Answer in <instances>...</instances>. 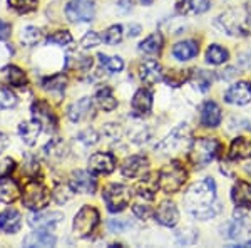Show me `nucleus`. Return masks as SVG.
<instances>
[{
  "label": "nucleus",
  "mask_w": 251,
  "mask_h": 248,
  "mask_svg": "<svg viewBox=\"0 0 251 248\" xmlns=\"http://www.w3.org/2000/svg\"><path fill=\"white\" fill-rule=\"evenodd\" d=\"M66 86H67V77L64 74H55L42 81V87L46 89V91L57 92V94H62V92L66 91Z\"/></svg>",
  "instance_id": "f704fd0d"
},
{
  "label": "nucleus",
  "mask_w": 251,
  "mask_h": 248,
  "mask_svg": "<svg viewBox=\"0 0 251 248\" xmlns=\"http://www.w3.org/2000/svg\"><path fill=\"white\" fill-rule=\"evenodd\" d=\"M55 245V237L47 231L40 230L34 231V233H29L25 238H24V247L27 248H34V247H54Z\"/></svg>",
  "instance_id": "cd10ccee"
},
{
  "label": "nucleus",
  "mask_w": 251,
  "mask_h": 248,
  "mask_svg": "<svg viewBox=\"0 0 251 248\" xmlns=\"http://www.w3.org/2000/svg\"><path fill=\"white\" fill-rule=\"evenodd\" d=\"M44 153H46L47 158L50 160H60V158L66 156V144L60 139H52L46 148H44Z\"/></svg>",
  "instance_id": "a19ab883"
},
{
  "label": "nucleus",
  "mask_w": 251,
  "mask_h": 248,
  "mask_svg": "<svg viewBox=\"0 0 251 248\" xmlns=\"http://www.w3.org/2000/svg\"><path fill=\"white\" fill-rule=\"evenodd\" d=\"M119 3H121V9H123L124 12L132 9V0H119Z\"/></svg>",
  "instance_id": "5fc2aeb1"
},
{
  "label": "nucleus",
  "mask_w": 251,
  "mask_h": 248,
  "mask_svg": "<svg viewBox=\"0 0 251 248\" xmlns=\"http://www.w3.org/2000/svg\"><path fill=\"white\" fill-rule=\"evenodd\" d=\"M9 7H12L14 10H17L19 14H29L37 9L39 0H7Z\"/></svg>",
  "instance_id": "79ce46f5"
},
{
  "label": "nucleus",
  "mask_w": 251,
  "mask_h": 248,
  "mask_svg": "<svg viewBox=\"0 0 251 248\" xmlns=\"http://www.w3.org/2000/svg\"><path fill=\"white\" fill-rule=\"evenodd\" d=\"M221 123V109L214 101H206L201 108V124L204 128H216Z\"/></svg>",
  "instance_id": "aec40b11"
},
{
  "label": "nucleus",
  "mask_w": 251,
  "mask_h": 248,
  "mask_svg": "<svg viewBox=\"0 0 251 248\" xmlns=\"http://www.w3.org/2000/svg\"><path fill=\"white\" fill-rule=\"evenodd\" d=\"M66 67L69 71H80V72H87L92 67V59L86 57V55H69Z\"/></svg>",
  "instance_id": "c9c22d12"
},
{
  "label": "nucleus",
  "mask_w": 251,
  "mask_h": 248,
  "mask_svg": "<svg viewBox=\"0 0 251 248\" xmlns=\"http://www.w3.org/2000/svg\"><path fill=\"white\" fill-rule=\"evenodd\" d=\"M163 67H161L159 62H156V60H143V62L139 64V77L141 81L146 84H149V86H152V84L159 83V81H163Z\"/></svg>",
  "instance_id": "ddd939ff"
},
{
  "label": "nucleus",
  "mask_w": 251,
  "mask_h": 248,
  "mask_svg": "<svg viewBox=\"0 0 251 248\" xmlns=\"http://www.w3.org/2000/svg\"><path fill=\"white\" fill-rule=\"evenodd\" d=\"M221 144L216 138H198L191 143L189 148V161L194 168H204L218 156Z\"/></svg>",
  "instance_id": "f03ea898"
},
{
  "label": "nucleus",
  "mask_w": 251,
  "mask_h": 248,
  "mask_svg": "<svg viewBox=\"0 0 251 248\" xmlns=\"http://www.w3.org/2000/svg\"><path fill=\"white\" fill-rule=\"evenodd\" d=\"M251 158V141L245 136H238L229 146V160H246Z\"/></svg>",
  "instance_id": "393cba45"
},
{
  "label": "nucleus",
  "mask_w": 251,
  "mask_h": 248,
  "mask_svg": "<svg viewBox=\"0 0 251 248\" xmlns=\"http://www.w3.org/2000/svg\"><path fill=\"white\" fill-rule=\"evenodd\" d=\"M141 2H144V3H151L152 0H141Z\"/></svg>",
  "instance_id": "4d7b16f0"
},
{
  "label": "nucleus",
  "mask_w": 251,
  "mask_h": 248,
  "mask_svg": "<svg viewBox=\"0 0 251 248\" xmlns=\"http://www.w3.org/2000/svg\"><path fill=\"white\" fill-rule=\"evenodd\" d=\"M132 191L126 185H109L102 191V200L106 201L107 210L111 213H119L127 208L131 203Z\"/></svg>",
  "instance_id": "39448f33"
},
{
  "label": "nucleus",
  "mask_w": 251,
  "mask_h": 248,
  "mask_svg": "<svg viewBox=\"0 0 251 248\" xmlns=\"http://www.w3.org/2000/svg\"><path fill=\"white\" fill-rule=\"evenodd\" d=\"M40 133H42V124L35 119L27 121V123H22L19 126V134L27 146H34L37 143V138Z\"/></svg>",
  "instance_id": "5701e85b"
},
{
  "label": "nucleus",
  "mask_w": 251,
  "mask_h": 248,
  "mask_svg": "<svg viewBox=\"0 0 251 248\" xmlns=\"http://www.w3.org/2000/svg\"><path fill=\"white\" fill-rule=\"evenodd\" d=\"M97 59H99V62H100V66H104L107 69L109 72H121L124 69V60L119 57V55H114V57H109V55L106 54H97Z\"/></svg>",
  "instance_id": "58836bf2"
},
{
  "label": "nucleus",
  "mask_w": 251,
  "mask_h": 248,
  "mask_svg": "<svg viewBox=\"0 0 251 248\" xmlns=\"http://www.w3.org/2000/svg\"><path fill=\"white\" fill-rule=\"evenodd\" d=\"M96 15L94 0H71L66 5V17L71 22H91Z\"/></svg>",
  "instance_id": "6e6552de"
},
{
  "label": "nucleus",
  "mask_w": 251,
  "mask_h": 248,
  "mask_svg": "<svg viewBox=\"0 0 251 248\" xmlns=\"http://www.w3.org/2000/svg\"><path fill=\"white\" fill-rule=\"evenodd\" d=\"M225 101L228 104H234V106H245L251 103V83L241 81V83L233 84L225 92Z\"/></svg>",
  "instance_id": "9b49d317"
},
{
  "label": "nucleus",
  "mask_w": 251,
  "mask_h": 248,
  "mask_svg": "<svg viewBox=\"0 0 251 248\" xmlns=\"http://www.w3.org/2000/svg\"><path fill=\"white\" fill-rule=\"evenodd\" d=\"M97 225H99V211L94 206L86 205L75 215L74 223H72V230H74L75 237L86 238L89 235H92V231L96 230Z\"/></svg>",
  "instance_id": "423d86ee"
},
{
  "label": "nucleus",
  "mask_w": 251,
  "mask_h": 248,
  "mask_svg": "<svg viewBox=\"0 0 251 248\" xmlns=\"http://www.w3.org/2000/svg\"><path fill=\"white\" fill-rule=\"evenodd\" d=\"M14 106H17V96L9 87L0 86V111L2 109H10Z\"/></svg>",
  "instance_id": "c03bdc74"
},
{
  "label": "nucleus",
  "mask_w": 251,
  "mask_h": 248,
  "mask_svg": "<svg viewBox=\"0 0 251 248\" xmlns=\"http://www.w3.org/2000/svg\"><path fill=\"white\" fill-rule=\"evenodd\" d=\"M186 176L188 173H186L184 166L179 161H171L159 171V188L164 193H176L183 188Z\"/></svg>",
  "instance_id": "7ed1b4c3"
},
{
  "label": "nucleus",
  "mask_w": 251,
  "mask_h": 248,
  "mask_svg": "<svg viewBox=\"0 0 251 248\" xmlns=\"http://www.w3.org/2000/svg\"><path fill=\"white\" fill-rule=\"evenodd\" d=\"M223 26L226 27L228 34H233V35H245L246 34V27L243 24V14L238 10H231L228 12L226 15H223Z\"/></svg>",
  "instance_id": "4be33fe9"
},
{
  "label": "nucleus",
  "mask_w": 251,
  "mask_h": 248,
  "mask_svg": "<svg viewBox=\"0 0 251 248\" xmlns=\"http://www.w3.org/2000/svg\"><path fill=\"white\" fill-rule=\"evenodd\" d=\"M124 34H123V26H112L109 27V29L106 30V34H104L102 40L106 44H109V46H117V44L123 40Z\"/></svg>",
  "instance_id": "37998d69"
},
{
  "label": "nucleus",
  "mask_w": 251,
  "mask_h": 248,
  "mask_svg": "<svg viewBox=\"0 0 251 248\" xmlns=\"http://www.w3.org/2000/svg\"><path fill=\"white\" fill-rule=\"evenodd\" d=\"M231 200L240 208L251 210V183L248 181H236L231 190Z\"/></svg>",
  "instance_id": "6ab92c4d"
},
{
  "label": "nucleus",
  "mask_w": 251,
  "mask_h": 248,
  "mask_svg": "<svg viewBox=\"0 0 251 248\" xmlns=\"http://www.w3.org/2000/svg\"><path fill=\"white\" fill-rule=\"evenodd\" d=\"M189 138H191V131H189L188 124H179L177 128H174L173 131L166 136V139H163L156 146V149H159L163 154L177 153L183 148H188Z\"/></svg>",
  "instance_id": "0eeeda50"
},
{
  "label": "nucleus",
  "mask_w": 251,
  "mask_h": 248,
  "mask_svg": "<svg viewBox=\"0 0 251 248\" xmlns=\"http://www.w3.org/2000/svg\"><path fill=\"white\" fill-rule=\"evenodd\" d=\"M198 52H200V46H198L196 40H184V42H179L173 47V55L174 59L177 60H189L193 57H196Z\"/></svg>",
  "instance_id": "a878e982"
},
{
  "label": "nucleus",
  "mask_w": 251,
  "mask_h": 248,
  "mask_svg": "<svg viewBox=\"0 0 251 248\" xmlns=\"http://www.w3.org/2000/svg\"><path fill=\"white\" fill-rule=\"evenodd\" d=\"M148 166H149L148 158L141 156V154H136V156L127 158V160L123 163L121 171H123L126 178H137L148 171Z\"/></svg>",
  "instance_id": "dca6fc26"
},
{
  "label": "nucleus",
  "mask_w": 251,
  "mask_h": 248,
  "mask_svg": "<svg viewBox=\"0 0 251 248\" xmlns=\"http://www.w3.org/2000/svg\"><path fill=\"white\" fill-rule=\"evenodd\" d=\"M14 168H15V161L10 160V158H3L0 161V176H9L14 171Z\"/></svg>",
  "instance_id": "8fccbe9b"
},
{
  "label": "nucleus",
  "mask_w": 251,
  "mask_h": 248,
  "mask_svg": "<svg viewBox=\"0 0 251 248\" xmlns=\"http://www.w3.org/2000/svg\"><path fill=\"white\" fill-rule=\"evenodd\" d=\"M129 30H132V32H129V35H132V37H136V35H139L141 27H139V26H136V24H132V26H129Z\"/></svg>",
  "instance_id": "6e6d98bb"
},
{
  "label": "nucleus",
  "mask_w": 251,
  "mask_h": 248,
  "mask_svg": "<svg viewBox=\"0 0 251 248\" xmlns=\"http://www.w3.org/2000/svg\"><path fill=\"white\" fill-rule=\"evenodd\" d=\"M250 173H251V168H250Z\"/></svg>",
  "instance_id": "13d9d810"
},
{
  "label": "nucleus",
  "mask_w": 251,
  "mask_h": 248,
  "mask_svg": "<svg viewBox=\"0 0 251 248\" xmlns=\"http://www.w3.org/2000/svg\"><path fill=\"white\" fill-rule=\"evenodd\" d=\"M189 81L196 86L200 91L206 92L209 87H211V83H213V76L211 72L208 71H203V69H196V71L191 72V77H189Z\"/></svg>",
  "instance_id": "72a5a7b5"
},
{
  "label": "nucleus",
  "mask_w": 251,
  "mask_h": 248,
  "mask_svg": "<svg viewBox=\"0 0 251 248\" xmlns=\"http://www.w3.org/2000/svg\"><path fill=\"white\" fill-rule=\"evenodd\" d=\"M32 116L35 121H39L42 124V128H46L47 131H54L57 126V119H55L54 112H52L50 106L46 101H35L32 104Z\"/></svg>",
  "instance_id": "f8f14e48"
},
{
  "label": "nucleus",
  "mask_w": 251,
  "mask_h": 248,
  "mask_svg": "<svg viewBox=\"0 0 251 248\" xmlns=\"http://www.w3.org/2000/svg\"><path fill=\"white\" fill-rule=\"evenodd\" d=\"M19 185L9 176H0V201L14 203L19 198Z\"/></svg>",
  "instance_id": "c85d7f7f"
},
{
  "label": "nucleus",
  "mask_w": 251,
  "mask_h": 248,
  "mask_svg": "<svg viewBox=\"0 0 251 248\" xmlns=\"http://www.w3.org/2000/svg\"><path fill=\"white\" fill-rule=\"evenodd\" d=\"M100 40H102V37H100L97 32L91 30V32H87L82 39H80V47H82V49H92V47L99 46Z\"/></svg>",
  "instance_id": "49530a36"
},
{
  "label": "nucleus",
  "mask_w": 251,
  "mask_h": 248,
  "mask_svg": "<svg viewBox=\"0 0 251 248\" xmlns=\"http://www.w3.org/2000/svg\"><path fill=\"white\" fill-rule=\"evenodd\" d=\"M132 211H134L136 217H139L141 220H148L152 215V210L149 208V206H143V205H136L134 208H132Z\"/></svg>",
  "instance_id": "3c124183"
},
{
  "label": "nucleus",
  "mask_w": 251,
  "mask_h": 248,
  "mask_svg": "<svg viewBox=\"0 0 251 248\" xmlns=\"http://www.w3.org/2000/svg\"><path fill=\"white\" fill-rule=\"evenodd\" d=\"M69 185L72 186V190L75 193H82V194H92L97 188V181L91 174V171H82V169H77V171L71 174Z\"/></svg>",
  "instance_id": "9d476101"
},
{
  "label": "nucleus",
  "mask_w": 251,
  "mask_h": 248,
  "mask_svg": "<svg viewBox=\"0 0 251 248\" xmlns=\"http://www.w3.org/2000/svg\"><path fill=\"white\" fill-rule=\"evenodd\" d=\"M157 188H159V174H146L136 186L139 196L148 198V200L154 198V193L157 191Z\"/></svg>",
  "instance_id": "bb28decb"
},
{
  "label": "nucleus",
  "mask_w": 251,
  "mask_h": 248,
  "mask_svg": "<svg viewBox=\"0 0 251 248\" xmlns=\"http://www.w3.org/2000/svg\"><path fill=\"white\" fill-rule=\"evenodd\" d=\"M184 206L193 217L200 220H209L220 213V205L216 203V183L211 178L194 183L184 194Z\"/></svg>",
  "instance_id": "f257e3e1"
},
{
  "label": "nucleus",
  "mask_w": 251,
  "mask_h": 248,
  "mask_svg": "<svg viewBox=\"0 0 251 248\" xmlns=\"http://www.w3.org/2000/svg\"><path fill=\"white\" fill-rule=\"evenodd\" d=\"M161 49H163V35L159 32L151 34L139 44V51L146 52V54H159Z\"/></svg>",
  "instance_id": "473e14b6"
},
{
  "label": "nucleus",
  "mask_w": 251,
  "mask_h": 248,
  "mask_svg": "<svg viewBox=\"0 0 251 248\" xmlns=\"http://www.w3.org/2000/svg\"><path fill=\"white\" fill-rule=\"evenodd\" d=\"M2 72H3V76H5L7 83H9L10 86H14V87L27 86V76L20 67H17V66H5L2 69Z\"/></svg>",
  "instance_id": "c756f323"
},
{
  "label": "nucleus",
  "mask_w": 251,
  "mask_h": 248,
  "mask_svg": "<svg viewBox=\"0 0 251 248\" xmlns=\"http://www.w3.org/2000/svg\"><path fill=\"white\" fill-rule=\"evenodd\" d=\"M22 226V217L17 210L7 208L0 213V230L5 233H17Z\"/></svg>",
  "instance_id": "412c9836"
},
{
  "label": "nucleus",
  "mask_w": 251,
  "mask_h": 248,
  "mask_svg": "<svg viewBox=\"0 0 251 248\" xmlns=\"http://www.w3.org/2000/svg\"><path fill=\"white\" fill-rule=\"evenodd\" d=\"M7 146H9V138H7V134L0 133V153H2Z\"/></svg>",
  "instance_id": "864d4df0"
},
{
  "label": "nucleus",
  "mask_w": 251,
  "mask_h": 248,
  "mask_svg": "<svg viewBox=\"0 0 251 248\" xmlns=\"http://www.w3.org/2000/svg\"><path fill=\"white\" fill-rule=\"evenodd\" d=\"M50 201V193L44 185H40L37 180H30L24 186L22 193V205L32 211H39Z\"/></svg>",
  "instance_id": "20e7f679"
},
{
  "label": "nucleus",
  "mask_w": 251,
  "mask_h": 248,
  "mask_svg": "<svg viewBox=\"0 0 251 248\" xmlns=\"http://www.w3.org/2000/svg\"><path fill=\"white\" fill-rule=\"evenodd\" d=\"M92 111H94V106H92V101L89 97H82V99L75 101L69 106L67 109V116L71 121L74 123H80V121L87 119L89 116H92Z\"/></svg>",
  "instance_id": "f3484780"
},
{
  "label": "nucleus",
  "mask_w": 251,
  "mask_h": 248,
  "mask_svg": "<svg viewBox=\"0 0 251 248\" xmlns=\"http://www.w3.org/2000/svg\"><path fill=\"white\" fill-rule=\"evenodd\" d=\"M89 171L94 174H109L116 168V158L112 153H94L87 161Z\"/></svg>",
  "instance_id": "1a4fd4ad"
},
{
  "label": "nucleus",
  "mask_w": 251,
  "mask_h": 248,
  "mask_svg": "<svg viewBox=\"0 0 251 248\" xmlns=\"http://www.w3.org/2000/svg\"><path fill=\"white\" fill-rule=\"evenodd\" d=\"M79 139L82 141V143H86L87 146H91V144H96L97 143L99 136H97V133L94 131V129H86L84 133L79 134Z\"/></svg>",
  "instance_id": "09e8293b"
},
{
  "label": "nucleus",
  "mask_w": 251,
  "mask_h": 248,
  "mask_svg": "<svg viewBox=\"0 0 251 248\" xmlns=\"http://www.w3.org/2000/svg\"><path fill=\"white\" fill-rule=\"evenodd\" d=\"M10 37V24L5 20H0V40H5Z\"/></svg>",
  "instance_id": "603ef678"
},
{
  "label": "nucleus",
  "mask_w": 251,
  "mask_h": 248,
  "mask_svg": "<svg viewBox=\"0 0 251 248\" xmlns=\"http://www.w3.org/2000/svg\"><path fill=\"white\" fill-rule=\"evenodd\" d=\"M189 77H191V72L189 71H177V69H173V71H168L166 74H163L166 84H169L171 87L183 86L186 81H189Z\"/></svg>",
  "instance_id": "e433bc0d"
},
{
  "label": "nucleus",
  "mask_w": 251,
  "mask_h": 248,
  "mask_svg": "<svg viewBox=\"0 0 251 248\" xmlns=\"http://www.w3.org/2000/svg\"><path fill=\"white\" fill-rule=\"evenodd\" d=\"M229 54L225 47L218 46V44H211L208 49H206V62L213 64V66H221L228 60Z\"/></svg>",
  "instance_id": "7c9ffc66"
},
{
  "label": "nucleus",
  "mask_w": 251,
  "mask_h": 248,
  "mask_svg": "<svg viewBox=\"0 0 251 248\" xmlns=\"http://www.w3.org/2000/svg\"><path fill=\"white\" fill-rule=\"evenodd\" d=\"M47 42L57 44V46H67V44L72 42V35H71V32H67V30H57L49 35Z\"/></svg>",
  "instance_id": "a18cd8bd"
},
{
  "label": "nucleus",
  "mask_w": 251,
  "mask_h": 248,
  "mask_svg": "<svg viewBox=\"0 0 251 248\" xmlns=\"http://www.w3.org/2000/svg\"><path fill=\"white\" fill-rule=\"evenodd\" d=\"M64 220V215L59 213V211H44V213H35L29 218V225L34 226V228H40V230H47L52 228V226L59 225Z\"/></svg>",
  "instance_id": "a211bd4d"
},
{
  "label": "nucleus",
  "mask_w": 251,
  "mask_h": 248,
  "mask_svg": "<svg viewBox=\"0 0 251 248\" xmlns=\"http://www.w3.org/2000/svg\"><path fill=\"white\" fill-rule=\"evenodd\" d=\"M132 114L137 117H143L149 114L152 109V92L149 89H139L131 101Z\"/></svg>",
  "instance_id": "2eb2a0df"
},
{
  "label": "nucleus",
  "mask_w": 251,
  "mask_h": 248,
  "mask_svg": "<svg viewBox=\"0 0 251 248\" xmlns=\"http://www.w3.org/2000/svg\"><path fill=\"white\" fill-rule=\"evenodd\" d=\"M96 103L100 109H104V111H112V109H116V106H117L116 97L112 96L111 87H107V86L100 87L99 91L96 92Z\"/></svg>",
  "instance_id": "2f4dec72"
},
{
  "label": "nucleus",
  "mask_w": 251,
  "mask_h": 248,
  "mask_svg": "<svg viewBox=\"0 0 251 248\" xmlns=\"http://www.w3.org/2000/svg\"><path fill=\"white\" fill-rule=\"evenodd\" d=\"M74 196V190H72L71 185H64V183H57L52 190V198L62 205V203H67L71 198Z\"/></svg>",
  "instance_id": "ea45409f"
},
{
  "label": "nucleus",
  "mask_w": 251,
  "mask_h": 248,
  "mask_svg": "<svg viewBox=\"0 0 251 248\" xmlns=\"http://www.w3.org/2000/svg\"><path fill=\"white\" fill-rule=\"evenodd\" d=\"M211 7V0H181L177 12L183 15H200Z\"/></svg>",
  "instance_id": "b1692460"
},
{
  "label": "nucleus",
  "mask_w": 251,
  "mask_h": 248,
  "mask_svg": "<svg viewBox=\"0 0 251 248\" xmlns=\"http://www.w3.org/2000/svg\"><path fill=\"white\" fill-rule=\"evenodd\" d=\"M154 217L157 223H161L163 226H168V228H173L179 221V211H177L176 205L173 201H163L157 206Z\"/></svg>",
  "instance_id": "4468645a"
},
{
  "label": "nucleus",
  "mask_w": 251,
  "mask_h": 248,
  "mask_svg": "<svg viewBox=\"0 0 251 248\" xmlns=\"http://www.w3.org/2000/svg\"><path fill=\"white\" fill-rule=\"evenodd\" d=\"M107 226H109V230H111L112 233H121V231L127 230L129 226H131V223L124 221V220H111Z\"/></svg>",
  "instance_id": "de8ad7c7"
},
{
  "label": "nucleus",
  "mask_w": 251,
  "mask_h": 248,
  "mask_svg": "<svg viewBox=\"0 0 251 248\" xmlns=\"http://www.w3.org/2000/svg\"><path fill=\"white\" fill-rule=\"evenodd\" d=\"M20 40H22L24 46L27 47H34L42 40V30L39 27H34V26H27L25 29L22 30L20 34Z\"/></svg>",
  "instance_id": "4c0bfd02"
}]
</instances>
